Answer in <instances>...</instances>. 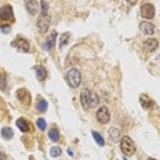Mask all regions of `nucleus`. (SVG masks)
Returning <instances> with one entry per match:
<instances>
[{
    "label": "nucleus",
    "instance_id": "obj_1",
    "mask_svg": "<svg viewBox=\"0 0 160 160\" xmlns=\"http://www.w3.org/2000/svg\"><path fill=\"white\" fill-rule=\"evenodd\" d=\"M98 102H99L98 95H97L94 91H90L88 88H84L80 92V104H82V106L86 111H90L91 108L97 106Z\"/></svg>",
    "mask_w": 160,
    "mask_h": 160
},
{
    "label": "nucleus",
    "instance_id": "obj_2",
    "mask_svg": "<svg viewBox=\"0 0 160 160\" xmlns=\"http://www.w3.org/2000/svg\"><path fill=\"white\" fill-rule=\"evenodd\" d=\"M65 79H66V82H68V84L71 86V87H73V88L79 87L80 83H82V75H80V72L78 71V69H75V68L69 69V71L66 72Z\"/></svg>",
    "mask_w": 160,
    "mask_h": 160
},
{
    "label": "nucleus",
    "instance_id": "obj_3",
    "mask_svg": "<svg viewBox=\"0 0 160 160\" xmlns=\"http://www.w3.org/2000/svg\"><path fill=\"white\" fill-rule=\"evenodd\" d=\"M120 149H122V152L124 153L126 156H131V155H134L135 153L137 146L134 144V141H132L130 137L124 135L122 138V141H120Z\"/></svg>",
    "mask_w": 160,
    "mask_h": 160
},
{
    "label": "nucleus",
    "instance_id": "obj_4",
    "mask_svg": "<svg viewBox=\"0 0 160 160\" xmlns=\"http://www.w3.org/2000/svg\"><path fill=\"white\" fill-rule=\"evenodd\" d=\"M95 116H97V120H98L101 124H106V123L111 120V113H109V109L106 108V106H101V108L97 111Z\"/></svg>",
    "mask_w": 160,
    "mask_h": 160
},
{
    "label": "nucleus",
    "instance_id": "obj_5",
    "mask_svg": "<svg viewBox=\"0 0 160 160\" xmlns=\"http://www.w3.org/2000/svg\"><path fill=\"white\" fill-rule=\"evenodd\" d=\"M50 15L48 14H40L39 17V19H38V29H39V32L40 33H46L47 32V29L50 28Z\"/></svg>",
    "mask_w": 160,
    "mask_h": 160
},
{
    "label": "nucleus",
    "instance_id": "obj_6",
    "mask_svg": "<svg viewBox=\"0 0 160 160\" xmlns=\"http://www.w3.org/2000/svg\"><path fill=\"white\" fill-rule=\"evenodd\" d=\"M141 15L144 17L146 19H151L155 17V7H153L152 4H149V3H146V4H142L141 7Z\"/></svg>",
    "mask_w": 160,
    "mask_h": 160
},
{
    "label": "nucleus",
    "instance_id": "obj_7",
    "mask_svg": "<svg viewBox=\"0 0 160 160\" xmlns=\"http://www.w3.org/2000/svg\"><path fill=\"white\" fill-rule=\"evenodd\" d=\"M12 46L15 48H18L19 51H24V52H28L29 51V43L26 42L24 38H18L12 42Z\"/></svg>",
    "mask_w": 160,
    "mask_h": 160
},
{
    "label": "nucleus",
    "instance_id": "obj_8",
    "mask_svg": "<svg viewBox=\"0 0 160 160\" xmlns=\"http://www.w3.org/2000/svg\"><path fill=\"white\" fill-rule=\"evenodd\" d=\"M139 31L146 36H151L155 33V25L151 24V22H148V21H144L139 24Z\"/></svg>",
    "mask_w": 160,
    "mask_h": 160
},
{
    "label": "nucleus",
    "instance_id": "obj_9",
    "mask_svg": "<svg viewBox=\"0 0 160 160\" xmlns=\"http://www.w3.org/2000/svg\"><path fill=\"white\" fill-rule=\"evenodd\" d=\"M25 7L31 15H36L39 12V3L36 2V0H26Z\"/></svg>",
    "mask_w": 160,
    "mask_h": 160
},
{
    "label": "nucleus",
    "instance_id": "obj_10",
    "mask_svg": "<svg viewBox=\"0 0 160 160\" xmlns=\"http://www.w3.org/2000/svg\"><path fill=\"white\" fill-rule=\"evenodd\" d=\"M35 72H36V76H38V80L39 82H44V79L47 78V69L42 65H38L35 66Z\"/></svg>",
    "mask_w": 160,
    "mask_h": 160
},
{
    "label": "nucleus",
    "instance_id": "obj_11",
    "mask_svg": "<svg viewBox=\"0 0 160 160\" xmlns=\"http://www.w3.org/2000/svg\"><path fill=\"white\" fill-rule=\"evenodd\" d=\"M0 18H2L3 21H7V19L12 18V10L10 6H4L3 8H0Z\"/></svg>",
    "mask_w": 160,
    "mask_h": 160
},
{
    "label": "nucleus",
    "instance_id": "obj_12",
    "mask_svg": "<svg viewBox=\"0 0 160 160\" xmlns=\"http://www.w3.org/2000/svg\"><path fill=\"white\" fill-rule=\"evenodd\" d=\"M17 97H18V99L21 102H26V104H28L29 101H31V95H29V92L26 91V90H24V88H21V90H18V91H17Z\"/></svg>",
    "mask_w": 160,
    "mask_h": 160
},
{
    "label": "nucleus",
    "instance_id": "obj_13",
    "mask_svg": "<svg viewBox=\"0 0 160 160\" xmlns=\"http://www.w3.org/2000/svg\"><path fill=\"white\" fill-rule=\"evenodd\" d=\"M158 46H159V43H158V40H155V39H148L144 42V47H145V50H148V51H155V50L158 48Z\"/></svg>",
    "mask_w": 160,
    "mask_h": 160
},
{
    "label": "nucleus",
    "instance_id": "obj_14",
    "mask_svg": "<svg viewBox=\"0 0 160 160\" xmlns=\"http://www.w3.org/2000/svg\"><path fill=\"white\" fill-rule=\"evenodd\" d=\"M55 39H57V33H55V32H52L51 35L48 36L47 42H46V48H47L48 51H51V50L55 47Z\"/></svg>",
    "mask_w": 160,
    "mask_h": 160
},
{
    "label": "nucleus",
    "instance_id": "obj_15",
    "mask_svg": "<svg viewBox=\"0 0 160 160\" xmlns=\"http://www.w3.org/2000/svg\"><path fill=\"white\" fill-rule=\"evenodd\" d=\"M120 130L119 128H116V127H112V128H109V137H111V139L113 142H116V141H119L120 139Z\"/></svg>",
    "mask_w": 160,
    "mask_h": 160
},
{
    "label": "nucleus",
    "instance_id": "obj_16",
    "mask_svg": "<svg viewBox=\"0 0 160 160\" xmlns=\"http://www.w3.org/2000/svg\"><path fill=\"white\" fill-rule=\"evenodd\" d=\"M17 127L21 130L22 132H26L29 130L28 123H26V120H24V119H18V120H17Z\"/></svg>",
    "mask_w": 160,
    "mask_h": 160
},
{
    "label": "nucleus",
    "instance_id": "obj_17",
    "mask_svg": "<svg viewBox=\"0 0 160 160\" xmlns=\"http://www.w3.org/2000/svg\"><path fill=\"white\" fill-rule=\"evenodd\" d=\"M2 137L4 139H11L12 138V130L10 127H3L2 128Z\"/></svg>",
    "mask_w": 160,
    "mask_h": 160
},
{
    "label": "nucleus",
    "instance_id": "obj_18",
    "mask_svg": "<svg viewBox=\"0 0 160 160\" xmlns=\"http://www.w3.org/2000/svg\"><path fill=\"white\" fill-rule=\"evenodd\" d=\"M92 138L95 139V142H97V144H98V145H101V146H102V145L105 144L104 138H102V137H101V134H99L98 131H92Z\"/></svg>",
    "mask_w": 160,
    "mask_h": 160
},
{
    "label": "nucleus",
    "instance_id": "obj_19",
    "mask_svg": "<svg viewBox=\"0 0 160 160\" xmlns=\"http://www.w3.org/2000/svg\"><path fill=\"white\" fill-rule=\"evenodd\" d=\"M48 137H50V139H51V141H58V138H59L58 130H57V128H51L48 131Z\"/></svg>",
    "mask_w": 160,
    "mask_h": 160
},
{
    "label": "nucleus",
    "instance_id": "obj_20",
    "mask_svg": "<svg viewBox=\"0 0 160 160\" xmlns=\"http://www.w3.org/2000/svg\"><path fill=\"white\" fill-rule=\"evenodd\" d=\"M38 109L40 112H46L47 111V102H46L44 99H40V101L38 102Z\"/></svg>",
    "mask_w": 160,
    "mask_h": 160
},
{
    "label": "nucleus",
    "instance_id": "obj_21",
    "mask_svg": "<svg viewBox=\"0 0 160 160\" xmlns=\"http://www.w3.org/2000/svg\"><path fill=\"white\" fill-rule=\"evenodd\" d=\"M50 155H51V158H58V156L61 155V149H59L58 146H52L51 151H50Z\"/></svg>",
    "mask_w": 160,
    "mask_h": 160
},
{
    "label": "nucleus",
    "instance_id": "obj_22",
    "mask_svg": "<svg viewBox=\"0 0 160 160\" xmlns=\"http://www.w3.org/2000/svg\"><path fill=\"white\" fill-rule=\"evenodd\" d=\"M42 14L43 15L48 14V4H47V2H46V0H43V2H42Z\"/></svg>",
    "mask_w": 160,
    "mask_h": 160
},
{
    "label": "nucleus",
    "instance_id": "obj_23",
    "mask_svg": "<svg viewBox=\"0 0 160 160\" xmlns=\"http://www.w3.org/2000/svg\"><path fill=\"white\" fill-rule=\"evenodd\" d=\"M68 39H69V35L68 33H64L62 38H61V42H59V47H64V46L66 44V42H68Z\"/></svg>",
    "mask_w": 160,
    "mask_h": 160
},
{
    "label": "nucleus",
    "instance_id": "obj_24",
    "mask_svg": "<svg viewBox=\"0 0 160 160\" xmlns=\"http://www.w3.org/2000/svg\"><path fill=\"white\" fill-rule=\"evenodd\" d=\"M38 127L42 130V131H44V130H46V122H44V119H39L38 120Z\"/></svg>",
    "mask_w": 160,
    "mask_h": 160
},
{
    "label": "nucleus",
    "instance_id": "obj_25",
    "mask_svg": "<svg viewBox=\"0 0 160 160\" xmlns=\"http://www.w3.org/2000/svg\"><path fill=\"white\" fill-rule=\"evenodd\" d=\"M2 31L6 32V33H8L10 32V28H8V26H4V28H3V26H2Z\"/></svg>",
    "mask_w": 160,
    "mask_h": 160
},
{
    "label": "nucleus",
    "instance_id": "obj_26",
    "mask_svg": "<svg viewBox=\"0 0 160 160\" xmlns=\"http://www.w3.org/2000/svg\"><path fill=\"white\" fill-rule=\"evenodd\" d=\"M137 2H138V0H127V3H128V4H135Z\"/></svg>",
    "mask_w": 160,
    "mask_h": 160
},
{
    "label": "nucleus",
    "instance_id": "obj_27",
    "mask_svg": "<svg viewBox=\"0 0 160 160\" xmlns=\"http://www.w3.org/2000/svg\"><path fill=\"white\" fill-rule=\"evenodd\" d=\"M0 160H6V156L3 153H0Z\"/></svg>",
    "mask_w": 160,
    "mask_h": 160
},
{
    "label": "nucleus",
    "instance_id": "obj_28",
    "mask_svg": "<svg viewBox=\"0 0 160 160\" xmlns=\"http://www.w3.org/2000/svg\"><path fill=\"white\" fill-rule=\"evenodd\" d=\"M146 160H156V159H146Z\"/></svg>",
    "mask_w": 160,
    "mask_h": 160
},
{
    "label": "nucleus",
    "instance_id": "obj_29",
    "mask_svg": "<svg viewBox=\"0 0 160 160\" xmlns=\"http://www.w3.org/2000/svg\"><path fill=\"white\" fill-rule=\"evenodd\" d=\"M0 80H2V76H0Z\"/></svg>",
    "mask_w": 160,
    "mask_h": 160
}]
</instances>
